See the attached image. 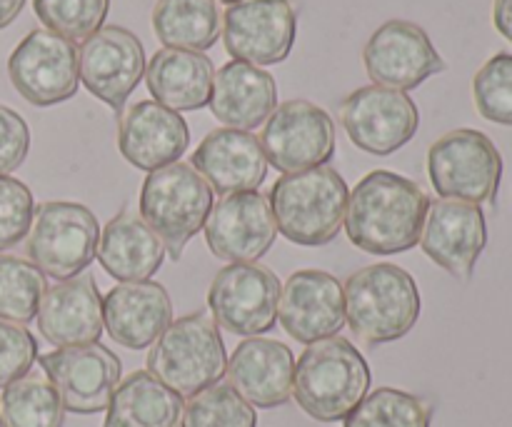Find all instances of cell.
I'll return each mask as SVG.
<instances>
[{
  "label": "cell",
  "mask_w": 512,
  "mask_h": 427,
  "mask_svg": "<svg viewBox=\"0 0 512 427\" xmlns=\"http://www.w3.org/2000/svg\"><path fill=\"white\" fill-rule=\"evenodd\" d=\"M428 210V193L415 180L373 170L350 193L343 225L363 253L398 255L420 243Z\"/></svg>",
  "instance_id": "1"
},
{
  "label": "cell",
  "mask_w": 512,
  "mask_h": 427,
  "mask_svg": "<svg viewBox=\"0 0 512 427\" xmlns=\"http://www.w3.org/2000/svg\"><path fill=\"white\" fill-rule=\"evenodd\" d=\"M145 80L155 103L183 113L210 103L215 68L205 53L163 48L145 65Z\"/></svg>",
  "instance_id": "26"
},
{
  "label": "cell",
  "mask_w": 512,
  "mask_h": 427,
  "mask_svg": "<svg viewBox=\"0 0 512 427\" xmlns=\"http://www.w3.org/2000/svg\"><path fill=\"white\" fill-rule=\"evenodd\" d=\"M30 150V130L23 115L8 105H0V175H8L23 165Z\"/></svg>",
  "instance_id": "38"
},
{
  "label": "cell",
  "mask_w": 512,
  "mask_h": 427,
  "mask_svg": "<svg viewBox=\"0 0 512 427\" xmlns=\"http://www.w3.org/2000/svg\"><path fill=\"white\" fill-rule=\"evenodd\" d=\"M45 378L58 390L63 408L75 415H95L108 410L120 385L123 365L110 348L100 343L58 348L38 358Z\"/></svg>",
  "instance_id": "13"
},
{
  "label": "cell",
  "mask_w": 512,
  "mask_h": 427,
  "mask_svg": "<svg viewBox=\"0 0 512 427\" xmlns=\"http://www.w3.org/2000/svg\"><path fill=\"white\" fill-rule=\"evenodd\" d=\"M213 205V188L188 163L153 170L140 190V218L163 240L170 260L183 258L185 245L205 228Z\"/></svg>",
  "instance_id": "5"
},
{
  "label": "cell",
  "mask_w": 512,
  "mask_h": 427,
  "mask_svg": "<svg viewBox=\"0 0 512 427\" xmlns=\"http://www.w3.org/2000/svg\"><path fill=\"white\" fill-rule=\"evenodd\" d=\"M98 243L100 225L93 210L70 200H45L35 208L25 253L45 278L70 280L93 263Z\"/></svg>",
  "instance_id": "7"
},
{
  "label": "cell",
  "mask_w": 512,
  "mask_h": 427,
  "mask_svg": "<svg viewBox=\"0 0 512 427\" xmlns=\"http://www.w3.org/2000/svg\"><path fill=\"white\" fill-rule=\"evenodd\" d=\"M35 323L38 333L55 348L98 343L105 328L103 295L93 275H75L45 290Z\"/></svg>",
  "instance_id": "20"
},
{
  "label": "cell",
  "mask_w": 512,
  "mask_h": 427,
  "mask_svg": "<svg viewBox=\"0 0 512 427\" xmlns=\"http://www.w3.org/2000/svg\"><path fill=\"white\" fill-rule=\"evenodd\" d=\"M280 290L278 275L268 265L230 263L208 290L215 325L243 338L270 333L278 320Z\"/></svg>",
  "instance_id": "9"
},
{
  "label": "cell",
  "mask_w": 512,
  "mask_h": 427,
  "mask_svg": "<svg viewBox=\"0 0 512 427\" xmlns=\"http://www.w3.org/2000/svg\"><path fill=\"white\" fill-rule=\"evenodd\" d=\"M145 75V50L135 33L120 25H103L83 40L80 83L108 108L120 113Z\"/></svg>",
  "instance_id": "16"
},
{
  "label": "cell",
  "mask_w": 512,
  "mask_h": 427,
  "mask_svg": "<svg viewBox=\"0 0 512 427\" xmlns=\"http://www.w3.org/2000/svg\"><path fill=\"white\" fill-rule=\"evenodd\" d=\"M298 35L290 0H240L225 10L223 40L233 60L250 65L283 63Z\"/></svg>",
  "instance_id": "15"
},
{
  "label": "cell",
  "mask_w": 512,
  "mask_h": 427,
  "mask_svg": "<svg viewBox=\"0 0 512 427\" xmlns=\"http://www.w3.org/2000/svg\"><path fill=\"white\" fill-rule=\"evenodd\" d=\"M228 385L253 408H280L293 398L295 358L280 340L248 338L225 365Z\"/></svg>",
  "instance_id": "22"
},
{
  "label": "cell",
  "mask_w": 512,
  "mask_h": 427,
  "mask_svg": "<svg viewBox=\"0 0 512 427\" xmlns=\"http://www.w3.org/2000/svg\"><path fill=\"white\" fill-rule=\"evenodd\" d=\"M418 245L445 273L468 283L488 245L483 208L463 200H435L430 203Z\"/></svg>",
  "instance_id": "18"
},
{
  "label": "cell",
  "mask_w": 512,
  "mask_h": 427,
  "mask_svg": "<svg viewBox=\"0 0 512 427\" xmlns=\"http://www.w3.org/2000/svg\"><path fill=\"white\" fill-rule=\"evenodd\" d=\"M340 123L355 148L385 158L415 138L420 113L413 98L403 90L365 85L345 98Z\"/></svg>",
  "instance_id": "12"
},
{
  "label": "cell",
  "mask_w": 512,
  "mask_h": 427,
  "mask_svg": "<svg viewBox=\"0 0 512 427\" xmlns=\"http://www.w3.org/2000/svg\"><path fill=\"white\" fill-rule=\"evenodd\" d=\"M190 160L220 195L258 190L268 175V158L260 140L235 128H218L205 135Z\"/></svg>",
  "instance_id": "23"
},
{
  "label": "cell",
  "mask_w": 512,
  "mask_h": 427,
  "mask_svg": "<svg viewBox=\"0 0 512 427\" xmlns=\"http://www.w3.org/2000/svg\"><path fill=\"white\" fill-rule=\"evenodd\" d=\"M278 320L303 345L335 338L348 323L343 285L325 270H298L280 290Z\"/></svg>",
  "instance_id": "19"
},
{
  "label": "cell",
  "mask_w": 512,
  "mask_h": 427,
  "mask_svg": "<svg viewBox=\"0 0 512 427\" xmlns=\"http://www.w3.org/2000/svg\"><path fill=\"white\" fill-rule=\"evenodd\" d=\"M23 8L25 0H0V30L8 28V25L18 18Z\"/></svg>",
  "instance_id": "40"
},
{
  "label": "cell",
  "mask_w": 512,
  "mask_h": 427,
  "mask_svg": "<svg viewBox=\"0 0 512 427\" xmlns=\"http://www.w3.org/2000/svg\"><path fill=\"white\" fill-rule=\"evenodd\" d=\"M348 198V183L330 165L283 175L268 195L278 233L305 248H320L338 238Z\"/></svg>",
  "instance_id": "3"
},
{
  "label": "cell",
  "mask_w": 512,
  "mask_h": 427,
  "mask_svg": "<svg viewBox=\"0 0 512 427\" xmlns=\"http://www.w3.org/2000/svg\"><path fill=\"white\" fill-rule=\"evenodd\" d=\"M35 215L33 193L25 183L0 175V253L23 243Z\"/></svg>",
  "instance_id": "36"
},
{
  "label": "cell",
  "mask_w": 512,
  "mask_h": 427,
  "mask_svg": "<svg viewBox=\"0 0 512 427\" xmlns=\"http://www.w3.org/2000/svg\"><path fill=\"white\" fill-rule=\"evenodd\" d=\"M65 408L48 378L28 373L3 388L0 427H63Z\"/></svg>",
  "instance_id": "30"
},
{
  "label": "cell",
  "mask_w": 512,
  "mask_h": 427,
  "mask_svg": "<svg viewBox=\"0 0 512 427\" xmlns=\"http://www.w3.org/2000/svg\"><path fill=\"white\" fill-rule=\"evenodd\" d=\"M33 10L45 30L75 43L103 28L110 0H33Z\"/></svg>",
  "instance_id": "34"
},
{
  "label": "cell",
  "mask_w": 512,
  "mask_h": 427,
  "mask_svg": "<svg viewBox=\"0 0 512 427\" xmlns=\"http://www.w3.org/2000/svg\"><path fill=\"white\" fill-rule=\"evenodd\" d=\"M225 365V343L215 320L205 313L185 315L170 323L148 353V373L180 398H193L220 383Z\"/></svg>",
  "instance_id": "6"
},
{
  "label": "cell",
  "mask_w": 512,
  "mask_h": 427,
  "mask_svg": "<svg viewBox=\"0 0 512 427\" xmlns=\"http://www.w3.org/2000/svg\"><path fill=\"white\" fill-rule=\"evenodd\" d=\"M428 175L443 200L495 203L503 180V155L485 133L460 128L430 145Z\"/></svg>",
  "instance_id": "8"
},
{
  "label": "cell",
  "mask_w": 512,
  "mask_h": 427,
  "mask_svg": "<svg viewBox=\"0 0 512 427\" xmlns=\"http://www.w3.org/2000/svg\"><path fill=\"white\" fill-rule=\"evenodd\" d=\"M108 335L128 350H145L173 323L168 290L153 280L120 283L103 298Z\"/></svg>",
  "instance_id": "24"
},
{
  "label": "cell",
  "mask_w": 512,
  "mask_h": 427,
  "mask_svg": "<svg viewBox=\"0 0 512 427\" xmlns=\"http://www.w3.org/2000/svg\"><path fill=\"white\" fill-rule=\"evenodd\" d=\"M493 23L498 33L512 43V0H495Z\"/></svg>",
  "instance_id": "39"
},
{
  "label": "cell",
  "mask_w": 512,
  "mask_h": 427,
  "mask_svg": "<svg viewBox=\"0 0 512 427\" xmlns=\"http://www.w3.org/2000/svg\"><path fill=\"white\" fill-rule=\"evenodd\" d=\"M220 3H225V5H235V3H240V0H220Z\"/></svg>",
  "instance_id": "41"
},
{
  "label": "cell",
  "mask_w": 512,
  "mask_h": 427,
  "mask_svg": "<svg viewBox=\"0 0 512 427\" xmlns=\"http://www.w3.org/2000/svg\"><path fill=\"white\" fill-rule=\"evenodd\" d=\"M165 260V245L140 215L123 210L103 230L98 243V263L108 275L123 283L150 280Z\"/></svg>",
  "instance_id": "27"
},
{
  "label": "cell",
  "mask_w": 512,
  "mask_h": 427,
  "mask_svg": "<svg viewBox=\"0 0 512 427\" xmlns=\"http://www.w3.org/2000/svg\"><path fill=\"white\" fill-rule=\"evenodd\" d=\"M183 408L175 390L148 370H135L115 388L103 427H180Z\"/></svg>",
  "instance_id": "28"
},
{
  "label": "cell",
  "mask_w": 512,
  "mask_h": 427,
  "mask_svg": "<svg viewBox=\"0 0 512 427\" xmlns=\"http://www.w3.org/2000/svg\"><path fill=\"white\" fill-rule=\"evenodd\" d=\"M48 280L30 260L0 255V320L25 325L35 320Z\"/></svg>",
  "instance_id": "32"
},
{
  "label": "cell",
  "mask_w": 512,
  "mask_h": 427,
  "mask_svg": "<svg viewBox=\"0 0 512 427\" xmlns=\"http://www.w3.org/2000/svg\"><path fill=\"white\" fill-rule=\"evenodd\" d=\"M475 108L485 120L512 125V55L498 53L475 73Z\"/></svg>",
  "instance_id": "35"
},
{
  "label": "cell",
  "mask_w": 512,
  "mask_h": 427,
  "mask_svg": "<svg viewBox=\"0 0 512 427\" xmlns=\"http://www.w3.org/2000/svg\"><path fill=\"white\" fill-rule=\"evenodd\" d=\"M208 105L215 120L248 133L260 128L278 108V85L268 70L230 60L215 73Z\"/></svg>",
  "instance_id": "25"
},
{
  "label": "cell",
  "mask_w": 512,
  "mask_h": 427,
  "mask_svg": "<svg viewBox=\"0 0 512 427\" xmlns=\"http://www.w3.org/2000/svg\"><path fill=\"white\" fill-rule=\"evenodd\" d=\"M370 365L350 340H318L295 363L293 398L308 418L340 423L370 393Z\"/></svg>",
  "instance_id": "2"
},
{
  "label": "cell",
  "mask_w": 512,
  "mask_h": 427,
  "mask_svg": "<svg viewBox=\"0 0 512 427\" xmlns=\"http://www.w3.org/2000/svg\"><path fill=\"white\" fill-rule=\"evenodd\" d=\"M180 427H258V413L228 383H215L185 403Z\"/></svg>",
  "instance_id": "33"
},
{
  "label": "cell",
  "mask_w": 512,
  "mask_h": 427,
  "mask_svg": "<svg viewBox=\"0 0 512 427\" xmlns=\"http://www.w3.org/2000/svg\"><path fill=\"white\" fill-rule=\"evenodd\" d=\"M13 88L35 108L65 103L78 93L80 50L50 30H30L8 58Z\"/></svg>",
  "instance_id": "10"
},
{
  "label": "cell",
  "mask_w": 512,
  "mask_h": 427,
  "mask_svg": "<svg viewBox=\"0 0 512 427\" xmlns=\"http://www.w3.org/2000/svg\"><path fill=\"white\" fill-rule=\"evenodd\" d=\"M363 63L373 85L403 93L445 70V60L430 35L410 20H388L380 25L365 43Z\"/></svg>",
  "instance_id": "14"
},
{
  "label": "cell",
  "mask_w": 512,
  "mask_h": 427,
  "mask_svg": "<svg viewBox=\"0 0 512 427\" xmlns=\"http://www.w3.org/2000/svg\"><path fill=\"white\" fill-rule=\"evenodd\" d=\"M260 145L278 173H303L333 160L335 123L310 100H288L265 120Z\"/></svg>",
  "instance_id": "11"
},
{
  "label": "cell",
  "mask_w": 512,
  "mask_h": 427,
  "mask_svg": "<svg viewBox=\"0 0 512 427\" xmlns=\"http://www.w3.org/2000/svg\"><path fill=\"white\" fill-rule=\"evenodd\" d=\"M343 423V427H430L433 408L405 390L378 388L365 395Z\"/></svg>",
  "instance_id": "31"
},
{
  "label": "cell",
  "mask_w": 512,
  "mask_h": 427,
  "mask_svg": "<svg viewBox=\"0 0 512 427\" xmlns=\"http://www.w3.org/2000/svg\"><path fill=\"white\" fill-rule=\"evenodd\" d=\"M203 230L210 253L228 263H255L273 248L278 235L270 200L258 190L223 195Z\"/></svg>",
  "instance_id": "17"
},
{
  "label": "cell",
  "mask_w": 512,
  "mask_h": 427,
  "mask_svg": "<svg viewBox=\"0 0 512 427\" xmlns=\"http://www.w3.org/2000/svg\"><path fill=\"white\" fill-rule=\"evenodd\" d=\"M38 360V340L25 325L0 320V388L30 373Z\"/></svg>",
  "instance_id": "37"
},
{
  "label": "cell",
  "mask_w": 512,
  "mask_h": 427,
  "mask_svg": "<svg viewBox=\"0 0 512 427\" xmlns=\"http://www.w3.org/2000/svg\"><path fill=\"white\" fill-rule=\"evenodd\" d=\"M345 320L368 345L405 338L420 318V290L408 270L375 263L350 275L343 285Z\"/></svg>",
  "instance_id": "4"
},
{
  "label": "cell",
  "mask_w": 512,
  "mask_h": 427,
  "mask_svg": "<svg viewBox=\"0 0 512 427\" xmlns=\"http://www.w3.org/2000/svg\"><path fill=\"white\" fill-rule=\"evenodd\" d=\"M153 30L165 48L203 53L220 38V10L215 0H158Z\"/></svg>",
  "instance_id": "29"
},
{
  "label": "cell",
  "mask_w": 512,
  "mask_h": 427,
  "mask_svg": "<svg viewBox=\"0 0 512 427\" xmlns=\"http://www.w3.org/2000/svg\"><path fill=\"white\" fill-rule=\"evenodd\" d=\"M188 145V123L180 118V113L155 100H140L130 105L120 118V153L133 168L145 170V173L178 163Z\"/></svg>",
  "instance_id": "21"
}]
</instances>
